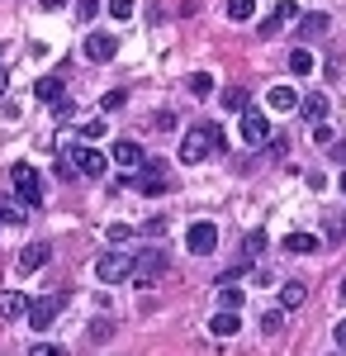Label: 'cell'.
<instances>
[{
  "instance_id": "obj_1",
  "label": "cell",
  "mask_w": 346,
  "mask_h": 356,
  "mask_svg": "<svg viewBox=\"0 0 346 356\" xmlns=\"http://www.w3.org/2000/svg\"><path fill=\"white\" fill-rule=\"evenodd\" d=\"M218 147H228L223 143V129L218 124H195V129H186V138H181V162L186 166H195V162H204L209 152H218Z\"/></svg>"
},
{
  "instance_id": "obj_2",
  "label": "cell",
  "mask_w": 346,
  "mask_h": 356,
  "mask_svg": "<svg viewBox=\"0 0 346 356\" xmlns=\"http://www.w3.org/2000/svg\"><path fill=\"white\" fill-rule=\"evenodd\" d=\"M10 181H15V195H19V204H24V209H38V204H43L48 186H43V176H38V166L15 162V166H10Z\"/></svg>"
},
{
  "instance_id": "obj_3",
  "label": "cell",
  "mask_w": 346,
  "mask_h": 356,
  "mask_svg": "<svg viewBox=\"0 0 346 356\" xmlns=\"http://www.w3.org/2000/svg\"><path fill=\"white\" fill-rule=\"evenodd\" d=\"M62 309H67V295L57 290V295H43V300H28L24 318H28V328H33V332H48V323H53Z\"/></svg>"
},
{
  "instance_id": "obj_4",
  "label": "cell",
  "mask_w": 346,
  "mask_h": 356,
  "mask_svg": "<svg viewBox=\"0 0 346 356\" xmlns=\"http://www.w3.org/2000/svg\"><path fill=\"white\" fill-rule=\"evenodd\" d=\"M161 271H166V257H161L157 247H142V252H133V275H129V280H133L138 290H147V285H152Z\"/></svg>"
},
{
  "instance_id": "obj_5",
  "label": "cell",
  "mask_w": 346,
  "mask_h": 356,
  "mask_svg": "<svg viewBox=\"0 0 346 356\" xmlns=\"http://www.w3.org/2000/svg\"><path fill=\"white\" fill-rule=\"evenodd\" d=\"M95 275H100L105 285H119V280H129V275H133V252H114V247H109L105 257L95 261Z\"/></svg>"
},
{
  "instance_id": "obj_6",
  "label": "cell",
  "mask_w": 346,
  "mask_h": 356,
  "mask_svg": "<svg viewBox=\"0 0 346 356\" xmlns=\"http://www.w3.org/2000/svg\"><path fill=\"white\" fill-rule=\"evenodd\" d=\"M67 162H72V171L90 176V181L109 171V157H105V152H95V147H72V152H67Z\"/></svg>"
},
{
  "instance_id": "obj_7",
  "label": "cell",
  "mask_w": 346,
  "mask_h": 356,
  "mask_svg": "<svg viewBox=\"0 0 346 356\" xmlns=\"http://www.w3.org/2000/svg\"><path fill=\"white\" fill-rule=\"evenodd\" d=\"M186 247H190V252H195V257H209L213 247H218V228H213L209 219L190 223V233H186Z\"/></svg>"
},
{
  "instance_id": "obj_8",
  "label": "cell",
  "mask_w": 346,
  "mask_h": 356,
  "mask_svg": "<svg viewBox=\"0 0 346 356\" xmlns=\"http://www.w3.org/2000/svg\"><path fill=\"white\" fill-rule=\"evenodd\" d=\"M270 138V119L261 110H242V143H247V147H261V143H266Z\"/></svg>"
},
{
  "instance_id": "obj_9",
  "label": "cell",
  "mask_w": 346,
  "mask_h": 356,
  "mask_svg": "<svg viewBox=\"0 0 346 356\" xmlns=\"http://www.w3.org/2000/svg\"><path fill=\"white\" fill-rule=\"evenodd\" d=\"M290 24H299V5H294V0H280V5L270 10V19H266V29H261V33H266V38H275V33H285Z\"/></svg>"
},
{
  "instance_id": "obj_10",
  "label": "cell",
  "mask_w": 346,
  "mask_h": 356,
  "mask_svg": "<svg viewBox=\"0 0 346 356\" xmlns=\"http://www.w3.org/2000/svg\"><path fill=\"white\" fill-rule=\"evenodd\" d=\"M114 53H119V38L105 33V29L85 38V57H90V62H114Z\"/></svg>"
},
{
  "instance_id": "obj_11",
  "label": "cell",
  "mask_w": 346,
  "mask_h": 356,
  "mask_svg": "<svg viewBox=\"0 0 346 356\" xmlns=\"http://www.w3.org/2000/svg\"><path fill=\"white\" fill-rule=\"evenodd\" d=\"M33 100H38V105H62V100H67V86H62V76H38V81H33Z\"/></svg>"
},
{
  "instance_id": "obj_12",
  "label": "cell",
  "mask_w": 346,
  "mask_h": 356,
  "mask_svg": "<svg viewBox=\"0 0 346 356\" xmlns=\"http://www.w3.org/2000/svg\"><path fill=\"white\" fill-rule=\"evenodd\" d=\"M138 191H142V195H166V191H171V181H166V166H161V162L142 166V176H138Z\"/></svg>"
},
{
  "instance_id": "obj_13",
  "label": "cell",
  "mask_w": 346,
  "mask_h": 356,
  "mask_svg": "<svg viewBox=\"0 0 346 356\" xmlns=\"http://www.w3.org/2000/svg\"><path fill=\"white\" fill-rule=\"evenodd\" d=\"M327 29H332V19H327L322 10H308V15H299V38H304V43H308V38H322Z\"/></svg>"
},
{
  "instance_id": "obj_14",
  "label": "cell",
  "mask_w": 346,
  "mask_h": 356,
  "mask_svg": "<svg viewBox=\"0 0 346 356\" xmlns=\"http://www.w3.org/2000/svg\"><path fill=\"white\" fill-rule=\"evenodd\" d=\"M48 257H53V247L48 243H28L24 252H19V271H38V266H48Z\"/></svg>"
},
{
  "instance_id": "obj_15",
  "label": "cell",
  "mask_w": 346,
  "mask_h": 356,
  "mask_svg": "<svg viewBox=\"0 0 346 356\" xmlns=\"http://www.w3.org/2000/svg\"><path fill=\"white\" fill-rule=\"evenodd\" d=\"M266 105H270L275 114H290V110H299V95H294V86H270Z\"/></svg>"
},
{
  "instance_id": "obj_16",
  "label": "cell",
  "mask_w": 346,
  "mask_h": 356,
  "mask_svg": "<svg viewBox=\"0 0 346 356\" xmlns=\"http://www.w3.org/2000/svg\"><path fill=\"white\" fill-rule=\"evenodd\" d=\"M299 105H304V119H308V124H327V110H332V105H327V95H322V90L304 95Z\"/></svg>"
},
{
  "instance_id": "obj_17",
  "label": "cell",
  "mask_w": 346,
  "mask_h": 356,
  "mask_svg": "<svg viewBox=\"0 0 346 356\" xmlns=\"http://www.w3.org/2000/svg\"><path fill=\"white\" fill-rule=\"evenodd\" d=\"M24 314H28V295H19V290L0 295V318H24Z\"/></svg>"
},
{
  "instance_id": "obj_18",
  "label": "cell",
  "mask_w": 346,
  "mask_h": 356,
  "mask_svg": "<svg viewBox=\"0 0 346 356\" xmlns=\"http://www.w3.org/2000/svg\"><path fill=\"white\" fill-rule=\"evenodd\" d=\"M114 162L119 166H142V147H138L133 138H119V143H114Z\"/></svg>"
},
{
  "instance_id": "obj_19",
  "label": "cell",
  "mask_w": 346,
  "mask_h": 356,
  "mask_svg": "<svg viewBox=\"0 0 346 356\" xmlns=\"http://www.w3.org/2000/svg\"><path fill=\"white\" fill-rule=\"evenodd\" d=\"M304 300H308L304 280H285V285H280V309H299Z\"/></svg>"
},
{
  "instance_id": "obj_20",
  "label": "cell",
  "mask_w": 346,
  "mask_h": 356,
  "mask_svg": "<svg viewBox=\"0 0 346 356\" xmlns=\"http://www.w3.org/2000/svg\"><path fill=\"white\" fill-rule=\"evenodd\" d=\"M285 252H290V257H308V252H318V238H313V233H290V238H285Z\"/></svg>"
},
{
  "instance_id": "obj_21",
  "label": "cell",
  "mask_w": 346,
  "mask_h": 356,
  "mask_svg": "<svg viewBox=\"0 0 346 356\" xmlns=\"http://www.w3.org/2000/svg\"><path fill=\"white\" fill-rule=\"evenodd\" d=\"M238 328H242L238 314H213V318H209V332H213V337H233Z\"/></svg>"
},
{
  "instance_id": "obj_22",
  "label": "cell",
  "mask_w": 346,
  "mask_h": 356,
  "mask_svg": "<svg viewBox=\"0 0 346 356\" xmlns=\"http://www.w3.org/2000/svg\"><path fill=\"white\" fill-rule=\"evenodd\" d=\"M313 67H318V62H313L308 48H294V53H290V72H294V76H308Z\"/></svg>"
},
{
  "instance_id": "obj_23",
  "label": "cell",
  "mask_w": 346,
  "mask_h": 356,
  "mask_svg": "<svg viewBox=\"0 0 346 356\" xmlns=\"http://www.w3.org/2000/svg\"><path fill=\"white\" fill-rule=\"evenodd\" d=\"M0 223H10V228H15V223H28V209L15 204V200H0Z\"/></svg>"
},
{
  "instance_id": "obj_24",
  "label": "cell",
  "mask_w": 346,
  "mask_h": 356,
  "mask_svg": "<svg viewBox=\"0 0 346 356\" xmlns=\"http://www.w3.org/2000/svg\"><path fill=\"white\" fill-rule=\"evenodd\" d=\"M218 290H223V295H218V304H223V314H238V309H242V300H247V295H242L238 285H218Z\"/></svg>"
},
{
  "instance_id": "obj_25",
  "label": "cell",
  "mask_w": 346,
  "mask_h": 356,
  "mask_svg": "<svg viewBox=\"0 0 346 356\" xmlns=\"http://www.w3.org/2000/svg\"><path fill=\"white\" fill-rule=\"evenodd\" d=\"M256 15V0H228V19H238V24H247Z\"/></svg>"
},
{
  "instance_id": "obj_26",
  "label": "cell",
  "mask_w": 346,
  "mask_h": 356,
  "mask_svg": "<svg viewBox=\"0 0 346 356\" xmlns=\"http://www.w3.org/2000/svg\"><path fill=\"white\" fill-rule=\"evenodd\" d=\"M223 105H228L233 114H242L247 110V90H242V86H228V90H223Z\"/></svg>"
},
{
  "instance_id": "obj_27",
  "label": "cell",
  "mask_w": 346,
  "mask_h": 356,
  "mask_svg": "<svg viewBox=\"0 0 346 356\" xmlns=\"http://www.w3.org/2000/svg\"><path fill=\"white\" fill-rule=\"evenodd\" d=\"M285 328V309H266L261 314V332H280Z\"/></svg>"
},
{
  "instance_id": "obj_28",
  "label": "cell",
  "mask_w": 346,
  "mask_h": 356,
  "mask_svg": "<svg viewBox=\"0 0 346 356\" xmlns=\"http://www.w3.org/2000/svg\"><path fill=\"white\" fill-rule=\"evenodd\" d=\"M261 252H266V233L252 228V233H247V257H261Z\"/></svg>"
},
{
  "instance_id": "obj_29",
  "label": "cell",
  "mask_w": 346,
  "mask_h": 356,
  "mask_svg": "<svg viewBox=\"0 0 346 356\" xmlns=\"http://www.w3.org/2000/svg\"><path fill=\"white\" fill-rule=\"evenodd\" d=\"M124 105H129V95H124V90H109L105 100H100V110H105V114H114V110H124Z\"/></svg>"
},
{
  "instance_id": "obj_30",
  "label": "cell",
  "mask_w": 346,
  "mask_h": 356,
  "mask_svg": "<svg viewBox=\"0 0 346 356\" xmlns=\"http://www.w3.org/2000/svg\"><path fill=\"white\" fill-rule=\"evenodd\" d=\"M190 90H195V95H209V90H213V76H209V72H195V76H190Z\"/></svg>"
},
{
  "instance_id": "obj_31",
  "label": "cell",
  "mask_w": 346,
  "mask_h": 356,
  "mask_svg": "<svg viewBox=\"0 0 346 356\" xmlns=\"http://www.w3.org/2000/svg\"><path fill=\"white\" fill-rule=\"evenodd\" d=\"M105 10H109V19H129L133 15V0H109Z\"/></svg>"
},
{
  "instance_id": "obj_32",
  "label": "cell",
  "mask_w": 346,
  "mask_h": 356,
  "mask_svg": "<svg viewBox=\"0 0 346 356\" xmlns=\"http://www.w3.org/2000/svg\"><path fill=\"white\" fill-rule=\"evenodd\" d=\"M95 10H100V0H76V19H81V24H90Z\"/></svg>"
},
{
  "instance_id": "obj_33",
  "label": "cell",
  "mask_w": 346,
  "mask_h": 356,
  "mask_svg": "<svg viewBox=\"0 0 346 356\" xmlns=\"http://www.w3.org/2000/svg\"><path fill=\"white\" fill-rule=\"evenodd\" d=\"M28 356H67V352H62L57 342H33V347H28Z\"/></svg>"
},
{
  "instance_id": "obj_34",
  "label": "cell",
  "mask_w": 346,
  "mask_h": 356,
  "mask_svg": "<svg viewBox=\"0 0 346 356\" xmlns=\"http://www.w3.org/2000/svg\"><path fill=\"white\" fill-rule=\"evenodd\" d=\"M81 138H105V119H85L81 124Z\"/></svg>"
},
{
  "instance_id": "obj_35",
  "label": "cell",
  "mask_w": 346,
  "mask_h": 356,
  "mask_svg": "<svg viewBox=\"0 0 346 356\" xmlns=\"http://www.w3.org/2000/svg\"><path fill=\"white\" fill-rule=\"evenodd\" d=\"M129 238H133V228H124V223L109 228V243H129Z\"/></svg>"
},
{
  "instance_id": "obj_36",
  "label": "cell",
  "mask_w": 346,
  "mask_h": 356,
  "mask_svg": "<svg viewBox=\"0 0 346 356\" xmlns=\"http://www.w3.org/2000/svg\"><path fill=\"white\" fill-rule=\"evenodd\" d=\"M313 143H322V147H332V129H327V124H313Z\"/></svg>"
},
{
  "instance_id": "obj_37",
  "label": "cell",
  "mask_w": 346,
  "mask_h": 356,
  "mask_svg": "<svg viewBox=\"0 0 346 356\" xmlns=\"http://www.w3.org/2000/svg\"><path fill=\"white\" fill-rule=\"evenodd\" d=\"M327 152H332V157H337V162H346V138H342V143H332V147H327Z\"/></svg>"
},
{
  "instance_id": "obj_38",
  "label": "cell",
  "mask_w": 346,
  "mask_h": 356,
  "mask_svg": "<svg viewBox=\"0 0 346 356\" xmlns=\"http://www.w3.org/2000/svg\"><path fill=\"white\" fill-rule=\"evenodd\" d=\"M332 337H337V347H346V318L337 323V328H332Z\"/></svg>"
},
{
  "instance_id": "obj_39",
  "label": "cell",
  "mask_w": 346,
  "mask_h": 356,
  "mask_svg": "<svg viewBox=\"0 0 346 356\" xmlns=\"http://www.w3.org/2000/svg\"><path fill=\"white\" fill-rule=\"evenodd\" d=\"M38 5H43V10H62L67 0H38Z\"/></svg>"
},
{
  "instance_id": "obj_40",
  "label": "cell",
  "mask_w": 346,
  "mask_h": 356,
  "mask_svg": "<svg viewBox=\"0 0 346 356\" xmlns=\"http://www.w3.org/2000/svg\"><path fill=\"white\" fill-rule=\"evenodd\" d=\"M5 86H10V76H5V67H0V95H5Z\"/></svg>"
},
{
  "instance_id": "obj_41",
  "label": "cell",
  "mask_w": 346,
  "mask_h": 356,
  "mask_svg": "<svg viewBox=\"0 0 346 356\" xmlns=\"http://www.w3.org/2000/svg\"><path fill=\"white\" fill-rule=\"evenodd\" d=\"M342 300H346V275H342Z\"/></svg>"
},
{
  "instance_id": "obj_42",
  "label": "cell",
  "mask_w": 346,
  "mask_h": 356,
  "mask_svg": "<svg viewBox=\"0 0 346 356\" xmlns=\"http://www.w3.org/2000/svg\"><path fill=\"white\" fill-rule=\"evenodd\" d=\"M342 195H346V171H342Z\"/></svg>"
}]
</instances>
